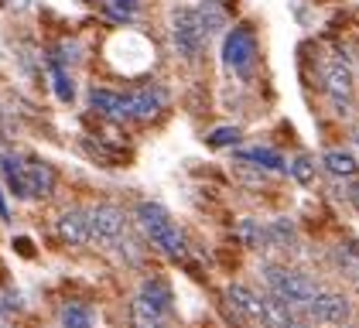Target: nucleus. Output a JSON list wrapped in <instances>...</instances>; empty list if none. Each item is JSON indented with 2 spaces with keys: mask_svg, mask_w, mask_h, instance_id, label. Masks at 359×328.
<instances>
[{
  "mask_svg": "<svg viewBox=\"0 0 359 328\" xmlns=\"http://www.w3.org/2000/svg\"><path fill=\"white\" fill-rule=\"evenodd\" d=\"M89 107L110 120H151L168 107V89L144 86L134 93H113V89H93Z\"/></svg>",
  "mask_w": 359,
  "mask_h": 328,
  "instance_id": "nucleus-1",
  "label": "nucleus"
},
{
  "mask_svg": "<svg viewBox=\"0 0 359 328\" xmlns=\"http://www.w3.org/2000/svg\"><path fill=\"white\" fill-rule=\"evenodd\" d=\"M137 226L140 233L151 240V246H158L165 257H185V236L175 226V219L168 216L158 202H140L137 205Z\"/></svg>",
  "mask_w": 359,
  "mask_h": 328,
  "instance_id": "nucleus-2",
  "label": "nucleus"
},
{
  "mask_svg": "<svg viewBox=\"0 0 359 328\" xmlns=\"http://www.w3.org/2000/svg\"><path fill=\"white\" fill-rule=\"evenodd\" d=\"M171 41H175L178 55L189 58V62H195L202 55L205 41H209V31L202 25L198 7H175L171 11Z\"/></svg>",
  "mask_w": 359,
  "mask_h": 328,
  "instance_id": "nucleus-3",
  "label": "nucleus"
},
{
  "mask_svg": "<svg viewBox=\"0 0 359 328\" xmlns=\"http://www.w3.org/2000/svg\"><path fill=\"white\" fill-rule=\"evenodd\" d=\"M267 287H271L274 298H280L291 308H308L315 301V294H318V284L308 273L280 271V267H267Z\"/></svg>",
  "mask_w": 359,
  "mask_h": 328,
  "instance_id": "nucleus-4",
  "label": "nucleus"
},
{
  "mask_svg": "<svg viewBox=\"0 0 359 328\" xmlns=\"http://www.w3.org/2000/svg\"><path fill=\"white\" fill-rule=\"evenodd\" d=\"M253 62H257V34L250 25H236L222 41V65L233 76L247 79L253 72Z\"/></svg>",
  "mask_w": 359,
  "mask_h": 328,
  "instance_id": "nucleus-5",
  "label": "nucleus"
},
{
  "mask_svg": "<svg viewBox=\"0 0 359 328\" xmlns=\"http://www.w3.org/2000/svg\"><path fill=\"white\" fill-rule=\"evenodd\" d=\"M322 89L332 100L335 113H349L353 109V96H356V79L353 69L342 58H325L322 62Z\"/></svg>",
  "mask_w": 359,
  "mask_h": 328,
  "instance_id": "nucleus-6",
  "label": "nucleus"
},
{
  "mask_svg": "<svg viewBox=\"0 0 359 328\" xmlns=\"http://www.w3.org/2000/svg\"><path fill=\"white\" fill-rule=\"evenodd\" d=\"M308 311H311V318L318 322V325H346L349 322V315H353V304L346 294H339V291H318L315 301L308 304Z\"/></svg>",
  "mask_w": 359,
  "mask_h": 328,
  "instance_id": "nucleus-7",
  "label": "nucleus"
},
{
  "mask_svg": "<svg viewBox=\"0 0 359 328\" xmlns=\"http://www.w3.org/2000/svg\"><path fill=\"white\" fill-rule=\"evenodd\" d=\"M89 222H93V240H103V243H113L127 233V216L120 205H96L89 209Z\"/></svg>",
  "mask_w": 359,
  "mask_h": 328,
  "instance_id": "nucleus-8",
  "label": "nucleus"
},
{
  "mask_svg": "<svg viewBox=\"0 0 359 328\" xmlns=\"http://www.w3.org/2000/svg\"><path fill=\"white\" fill-rule=\"evenodd\" d=\"M55 233L65 246H86L93 240L89 212H83V209H65V212L55 219Z\"/></svg>",
  "mask_w": 359,
  "mask_h": 328,
  "instance_id": "nucleus-9",
  "label": "nucleus"
},
{
  "mask_svg": "<svg viewBox=\"0 0 359 328\" xmlns=\"http://www.w3.org/2000/svg\"><path fill=\"white\" fill-rule=\"evenodd\" d=\"M168 322H171V311L154 304L147 294H137L130 301V328H168Z\"/></svg>",
  "mask_w": 359,
  "mask_h": 328,
  "instance_id": "nucleus-10",
  "label": "nucleus"
},
{
  "mask_svg": "<svg viewBox=\"0 0 359 328\" xmlns=\"http://www.w3.org/2000/svg\"><path fill=\"white\" fill-rule=\"evenodd\" d=\"M226 298H229L233 311H236L243 322H264V298H257L250 287H243V284H229Z\"/></svg>",
  "mask_w": 359,
  "mask_h": 328,
  "instance_id": "nucleus-11",
  "label": "nucleus"
},
{
  "mask_svg": "<svg viewBox=\"0 0 359 328\" xmlns=\"http://www.w3.org/2000/svg\"><path fill=\"white\" fill-rule=\"evenodd\" d=\"M25 168H28L31 198H45V195H52V191H55V171H52V164L31 158V161H25Z\"/></svg>",
  "mask_w": 359,
  "mask_h": 328,
  "instance_id": "nucleus-12",
  "label": "nucleus"
},
{
  "mask_svg": "<svg viewBox=\"0 0 359 328\" xmlns=\"http://www.w3.org/2000/svg\"><path fill=\"white\" fill-rule=\"evenodd\" d=\"M0 171H4L7 185H11V191H14L18 198H31V191H28V168H25V161H21V158L4 154V158H0Z\"/></svg>",
  "mask_w": 359,
  "mask_h": 328,
  "instance_id": "nucleus-13",
  "label": "nucleus"
},
{
  "mask_svg": "<svg viewBox=\"0 0 359 328\" xmlns=\"http://www.w3.org/2000/svg\"><path fill=\"white\" fill-rule=\"evenodd\" d=\"M58 328H96V315L86 308V304H62L58 308Z\"/></svg>",
  "mask_w": 359,
  "mask_h": 328,
  "instance_id": "nucleus-14",
  "label": "nucleus"
},
{
  "mask_svg": "<svg viewBox=\"0 0 359 328\" xmlns=\"http://www.w3.org/2000/svg\"><path fill=\"white\" fill-rule=\"evenodd\" d=\"M243 164H257V168H267V171H287L291 164H284V158L277 151H267V147H247L236 154Z\"/></svg>",
  "mask_w": 359,
  "mask_h": 328,
  "instance_id": "nucleus-15",
  "label": "nucleus"
},
{
  "mask_svg": "<svg viewBox=\"0 0 359 328\" xmlns=\"http://www.w3.org/2000/svg\"><path fill=\"white\" fill-rule=\"evenodd\" d=\"M291 311H294V308H291V304H284L280 298H274V294H271V298H264V325L267 328H287L291 322H294V318H291Z\"/></svg>",
  "mask_w": 359,
  "mask_h": 328,
  "instance_id": "nucleus-16",
  "label": "nucleus"
},
{
  "mask_svg": "<svg viewBox=\"0 0 359 328\" xmlns=\"http://www.w3.org/2000/svg\"><path fill=\"white\" fill-rule=\"evenodd\" d=\"M322 164H325V171L339 175V178H353L359 171V161L349 154V151H329V154L322 158Z\"/></svg>",
  "mask_w": 359,
  "mask_h": 328,
  "instance_id": "nucleus-17",
  "label": "nucleus"
},
{
  "mask_svg": "<svg viewBox=\"0 0 359 328\" xmlns=\"http://www.w3.org/2000/svg\"><path fill=\"white\" fill-rule=\"evenodd\" d=\"M335 267L339 273H346V277H359V246L356 243H342L335 246Z\"/></svg>",
  "mask_w": 359,
  "mask_h": 328,
  "instance_id": "nucleus-18",
  "label": "nucleus"
},
{
  "mask_svg": "<svg viewBox=\"0 0 359 328\" xmlns=\"http://www.w3.org/2000/svg\"><path fill=\"white\" fill-rule=\"evenodd\" d=\"M198 14H202V25H205V31H209V38H212V34L226 25V14L219 11V4H212V0L198 4Z\"/></svg>",
  "mask_w": 359,
  "mask_h": 328,
  "instance_id": "nucleus-19",
  "label": "nucleus"
},
{
  "mask_svg": "<svg viewBox=\"0 0 359 328\" xmlns=\"http://www.w3.org/2000/svg\"><path fill=\"white\" fill-rule=\"evenodd\" d=\"M294 240V226L287 222V219H274L271 226H267V243L274 246H287Z\"/></svg>",
  "mask_w": 359,
  "mask_h": 328,
  "instance_id": "nucleus-20",
  "label": "nucleus"
},
{
  "mask_svg": "<svg viewBox=\"0 0 359 328\" xmlns=\"http://www.w3.org/2000/svg\"><path fill=\"white\" fill-rule=\"evenodd\" d=\"M287 171H291V175H294V182H302V185H311V182H315V161H311V158H304V154L302 158H294Z\"/></svg>",
  "mask_w": 359,
  "mask_h": 328,
  "instance_id": "nucleus-21",
  "label": "nucleus"
},
{
  "mask_svg": "<svg viewBox=\"0 0 359 328\" xmlns=\"http://www.w3.org/2000/svg\"><path fill=\"white\" fill-rule=\"evenodd\" d=\"M52 79H55V93H58V100H72L76 96V89H72V82H69V76H65V69L58 65V62H52Z\"/></svg>",
  "mask_w": 359,
  "mask_h": 328,
  "instance_id": "nucleus-22",
  "label": "nucleus"
},
{
  "mask_svg": "<svg viewBox=\"0 0 359 328\" xmlns=\"http://www.w3.org/2000/svg\"><path fill=\"white\" fill-rule=\"evenodd\" d=\"M236 140H240V130H236V127H219V130H212V134L205 137L209 147H233Z\"/></svg>",
  "mask_w": 359,
  "mask_h": 328,
  "instance_id": "nucleus-23",
  "label": "nucleus"
},
{
  "mask_svg": "<svg viewBox=\"0 0 359 328\" xmlns=\"http://www.w3.org/2000/svg\"><path fill=\"white\" fill-rule=\"evenodd\" d=\"M240 236L247 240V246H260V243H267V229H260L253 219H243L240 222Z\"/></svg>",
  "mask_w": 359,
  "mask_h": 328,
  "instance_id": "nucleus-24",
  "label": "nucleus"
},
{
  "mask_svg": "<svg viewBox=\"0 0 359 328\" xmlns=\"http://www.w3.org/2000/svg\"><path fill=\"white\" fill-rule=\"evenodd\" d=\"M110 11H116L120 18H130L134 14V7H137V0H103Z\"/></svg>",
  "mask_w": 359,
  "mask_h": 328,
  "instance_id": "nucleus-25",
  "label": "nucleus"
},
{
  "mask_svg": "<svg viewBox=\"0 0 359 328\" xmlns=\"http://www.w3.org/2000/svg\"><path fill=\"white\" fill-rule=\"evenodd\" d=\"M0 219H4V222H11V209H7V198H4V191H0Z\"/></svg>",
  "mask_w": 359,
  "mask_h": 328,
  "instance_id": "nucleus-26",
  "label": "nucleus"
},
{
  "mask_svg": "<svg viewBox=\"0 0 359 328\" xmlns=\"http://www.w3.org/2000/svg\"><path fill=\"white\" fill-rule=\"evenodd\" d=\"M349 198H353V205L359 209V185H353V189H349Z\"/></svg>",
  "mask_w": 359,
  "mask_h": 328,
  "instance_id": "nucleus-27",
  "label": "nucleus"
},
{
  "mask_svg": "<svg viewBox=\"0 0 359 328\" xmlns=\"http://www.w3.org/2000/svg\"><path fill=\"white\" fill-rule=\"evenodd\" d=\"M287 328H308V325H304V322H291V325H287Z\"/></svg>",
  "mask_w": 359,
  "mask_h": 328,
  "instance_id": "nucleus-28",
  "label": "nucleus"
},
{
  "mask_svg": "<svg viewBox=\"0 0 359 328\" xmlns=\"http://www.w3.org/2000/svg\"><path fill=\"white\" fill-rule=\"evenodd\" d=\"M0 328H11V325H7V318H4V315H0Z\"/></svg>",
  "mask_w": 359,
  "mask_h": 328,
  "instance_id": "nucleus-29",
  "label": "nucleus"
},
{
  "mask_svg": "<svg viewBox=\"0 0 359 328\" xmlns=\"http://www.w3.org/2000/svg\"><path fill=\"white\" fill-rule=\"evenodd\" d=\"M356 291H359V277H356Z\"/></svg>",
  "mask_w": 359,
  "mask_h": 328,
  "instance_id": "nucleus-30",
  "label": "nucleus"
},
{
  "mask_svg": "<svg viewBox=\"0 0 359 328\" xmlns=\"http://www.w3.org/2000/svg\"><path fill=\"white\" fill-rule=\"evenodd\" d=\"M349 328H359V322H356V325H349Z\"/></svg>",
  "mask_w": 359,
  "mask_h": 328,
  "instance_id": "nucleus-31",
  "label": "nucleus"
},
{
  "mask_svg": "<svg viewBox=\"0 0 359 328\" xmlns=\"http://www.w3.org/2000/svg\"><path fill=\"white\" fill-rule=\"evenodd\" d=\"M4 4H7V0H0V7H4Z\"/></svg>",
  "mask_w": 359,
  "mask_h": 328,
  "instance_id": "nucleus-32",
  "label": "nucleus"
},
{
  "mask_svg": "<svg viewBox=\"0 0 359 328\" xmlns=\"http://www.w3.org/2000/svg\"><path fill=\"white\" fill-rule=\"evenodd\" d=\"M264 328H267V325H264Z\"/></svg>",
  "mask_w": 359,
  "mask_h": 328,
  "instance_id": "nucleus-33",
  "label": "nucleus"
}]
</instances>
